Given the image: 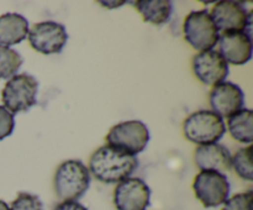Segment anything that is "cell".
<instances>
[{
	"mask_svg": "<svg viewBox=\"0 0 253 210\" xmlns=\"http://www.w3.org/2000/svg\"><path fill=\"white\" fill-rule=\"evenodd\" d=\"M231 152L220 143L198 146L194 153V161L202 170H216L225 173L231 169Z\"/></svg>",
	"mask_w": 253,
	"mask_h": 210,
	"instance_id": "obj_14",
	"label": "cell"
},
{
	"mask_svg": "<svg viewBox=\"0 0 253 210\" xmlns=\"http://www.w3.org/2000/svg\"><path fill=\"white\" fill-rule=\"evenodd\" d=\"M252 147L241 148L237 151L231 158V168H234L236 174L245 180L252 182L253 169H252Z\"/></svg>",
	"mask_w": 253,
	"mask_h": 210,
	"instance_id": "obj_19",
	"label": "cell"
},
{
	"mask_svg": "<svg viewBox=\"0 0 253 210\" xmlns=\"http://www.w3.org/2000/svg\"><path fill=\"white\" fill-rule=\"evenodd\" d=\"M39 82L26 73L16 74L5 84L1 91L4 108L11 114L27 111L36 104Z\"/></svg>",
	"mask_w": 253,
	"mask_h": 210,
	"instance_id": "obj_4",
	"label": "cell"
},
{
	"mask_svg": "<svg viewBox=\"0 0 253 210\" xmlns=\"http://www.w3.org/2000/svg\"><path fill=\"white\" fill-rule=\"evenodd\" d=\"M150 141V131L145 123L128 120L113 126L106 135L109 146L119 148L128 155L136 156L142 152Z\"/></svg>",
	"mask_w": 253,
	"mask_h": 210,
	"instance_id": "obj_6",
	"label": "cell"
},
{
	"mask_svg": "<svg viewBox=\"0 0 253 210\" xmlns=\"http://www.w3.org/2000/svg\"><path fill=\"white\" fill-rule=\"evenodd\" d=\"M30 44L42 54L59 53L68 41L66 27L56 21H42L35 24L27 35Z\"/></svg>",
	"mask_w": 253,
	"mask_h": 210,
	"instance_id": "obj_9",
	"label": "cell"
},
{
	"mask_svg": "<svg viewBox=\"0 0 253 210\" xmlns=\"http://www.w3.org/2000/svg\"><path fill=\"white\" fill-rule=\"evenodd\" d=\"M22 57L19 52L6 46H0V79H10L16 76L22 66Z\"/></svg>",
	"mask_w": 253,
	"mask_h": 210,
	"instance_id": "obj_18",
	"label": "cell"
},
{
	"mask_svg": "<svg viewBox=\"0 0 253 210\" xmlns=\"http://www.w3.org/2000/svg\"><path fill=\"white\" fill-rule=\"evenodd\" d=\"M215 26L219 32H237L242 31L252 37V16L253 12L249 11L244 2L224 0L217 1L210 12Z\"/></svg>",
	"mask_w": 253,
	"mask_h": 210,
	"instance_id": "obj_7",
	"label": "cell"
},
{
	"mask_svg": "<svg viewBox=\"0 0 253 210\" xmlns=\"http://www.w3.org/2000/svg\"><path fill=\"white\" fill-rule=\"evenodd\" d=\"M212 111L221 118H229L245 106V94L237 84L222 82L212 88L209 96Z\"/></svg>",
	"mask_w": 253,
	"mask_h": 210,
	"instance_id": "obj_12",
	"label": "cell"
},
{
	"mask_svg": "<svg viewBox=\"0 0 253 210\" xmlns=\"http://www.w3.org/2000/svg\"><path fill=\"white\" fill-rule=\"evenodd\" d=\"M183 131L185 137L195 145H211L224 137L226 124L212 110H199L185 119Z\"/></svg>",
	"mask_w": 253,
	"mask_h": 210,
	"instance_id": "obj_3",
	"label": "cell"
},
{
	"mask_svg": "<svg viewBox=\"0 0 253 210\" xmlns=\"http://www.w3.org/2000/svg\"><path fill=\"white\" fill-rule=\"evenodd\" d=\"M9 210H43V204L37 195L31 193H20L11 203Z\"/></svg>",
	"mask_w": 253,
	"mask_h": 210,
	"instance_id": "obj_20",
	"label": "cell"
},
{
	"mask_svg": "<svg viewBox=\"0 0 253 210\" xmlns=\"http://www.w3.org/2000/svg\"><path fill=\"white\" fill-rule=\"evenodd\" d=\"M54 210H88L79 202H61Z\"/></svg>",
	"mask_w": 253,
	"mask_h": 210,
	"instance_id": "obj_23",
	"label": "cell"
},
{
	"mask_svg": "<svg viewBox=\"0 0 253 210\" xmlns=\"http://www.w3.org/2000/svg\"><path fill=\"white\" fill-rule=\"evenodd\" d=\"M137 168L138 160L136 156L128 155L113 146L104 145L91 155L88 169L99 182L114 184L130 178Z\"/></svg>",
	"mask_w": 253,
	"mask_h": 210,
	"instance_id": "obj_1",
	"label": "cell"
},
{
	"mask_svg": "<svg viewBox=\"0 0 253 210\" xmlns=\"http://www.w3.org/2000/svg\"><path fill=\"white\" fill-rule=\"evenodd\" d=\"M14 114H11L6 108L0 105V141L11 135L12 131H14Z\"/></svg>",
	"mask_w": 253,
	"mask_h": 210,
	"instance_id": "obj_22",
	"label": "cell"
},
{
	"mask_svg": "<svg viewBox=\"0 0 253 210\" xmlns=\"http://www.w3.org/2000/svg\"><path fill=\"white\" fill-rule=\"evenodd\" d=\"M252 190L239 193V194H235L234 197L229 198L224 203L222 210H252Z\"/></svg>",
	"mask_w": 253,
	"mask_h": 210,
	"instance_id": "obj_21",
	"label": "cell"
},
{
	"mask_svg": "<svg viewBox=\"0 0 253 210\" xmlns=\"http://www.w3.org/2000/svg\"><path fill=\"white\" fill-rule=\"evenodd\" d=\"M193 72L202 83L215 86L225 82L229 76V64L219 51L209 49L194 56Z\"/></svg>",
	"mask_w": 253,
	"mask_h": 210,
	"instance_id": "obj_11",
	"label": "cell"
},
{
	"mask_svg": "<svg viewBox=\"0 0 253 210\" xmlns=\"http://www.w3.org/2000/svg\"><path fill=\"white\" fill-rule=\"evenodd\" d=\"M219 53L227 64L244 66L252 58V37L242 31L224 32L219 39Z\"/></svg>",
	"mask_w": 253,
	"mask_h": 210,
	"instance_id": "obj_13",
	"label": "cell"
},
{
	"mask_svg": "<svg viewBox=\"0 0 253 210\" xmlns=\"http://www.w3.org/2000/svg\"><path fill=\"white\" fill-rule=\"evenodd\" d=\"M183 31L185 41L199 52L212 49L220 39L219 30L208 10L190 12L184 20Z\"/></svg>",
	"mask_w": 253,
	"mask_h": 210,
	"instance_id": "obj_5",
	"label": "cell"
},
{
	"mask_svg": "<svg viewBox=\"0 0 253 210\" xmlns=\"http://www.w3.org/2000/svg\"><path fill=\"white\" fill-rule=\"evenodd\" d=\"M197 199L205 208H217L229 199L230 182L224 173L200 170L193 182Z\"/></svg>",
	"mask_w": 253,
	"mask_h": 210,
	"instance_id": "obj_8",
	"label": "cell"
},
{
	"mask_svg": "<svg viewBox=\"0 0 253 210\" xmlns=\"http://www.w3.org/2000/svg\"><path fill=\"white\" fill-rule=\"evenodd\" d=\"M143 21L160 26L167 24L173 14V2L169 0H140L135 2Z\"/></svg>",
	"mask_w": 253,
	"mask_h": 210,
	"instance_id": "obj_16",
	"label": "cell"
},
{
	"mask_svg": "<svg viewBox=\"0 0 253 210\" xmlns=\"http://www.w3.org/2000/svg\"><path fill=\"white\" fill-rule=\"evenodd\" d=\"M30 31L26 17L15 12L0 16V46H12L24 41Z\"/></svg>",
	"mask_w": 253,
	"mask_h": 210,
	"instance_id": "obj_15",
	"label": "cell"
},
{
	"mask_svg": "<svg viewBox=\"0 0 253 210\" xmlns=\"http://www.w3.org/2000/svg\"><path fill=\"white\" fill-rule=\"evenodd\" d=\"M150 187L137 177L121 180L114 192V204L118 210H146L150 207Z\"/></svg>",
	"mask_w": 253,
	"mask_h": 210,
	"instance_id": "obj_10",
	"label": "cell"
},
{
	"mask_svg": "<svg viewBox=\"0 0 253 210\" xmlns=\"http://www.w3.org/2000/svg\"><path fill=\"white\" fill-rule=\"evenodd\" d=\"M0 210H9V205L2 200H0Z\"/></svg>",
	"mask_w": 253,
	"mask_h": 210,
	"instance_id": "obj_24",
	"label": "cell"
},
{
	"mask_svg": "<svg viewBox=\"0 0 253 210\" xmlns=\"http://www.w3.org/2000/svg\"><path fill=\"white\" fill-rule=\"evenodd\" d=\"M227 128L232 138L241 143H252L253 113L250 109H242L227 118Z\"/></svg>",
	"mask_w": 253,
	"mask_h": 210,
	"instance_id": "obj_17",
	"label": "cell"
},
{
	"mask_svg": "<svg viewBox=\"0 0 253 210\" xmlns=\"http://www.w3.org/2000/svg\"><path fill=\"white\" fill-rule=\"evenodd\" d=\"M90 185V173L82 161L68 160L56 169L53 187L62 202H78Z\"/></svg>",
	"mask_w": 253,
	"mask_h": 210,
	"instance_id": "obj_2",
	"label": "cell"
}]
</instances>
